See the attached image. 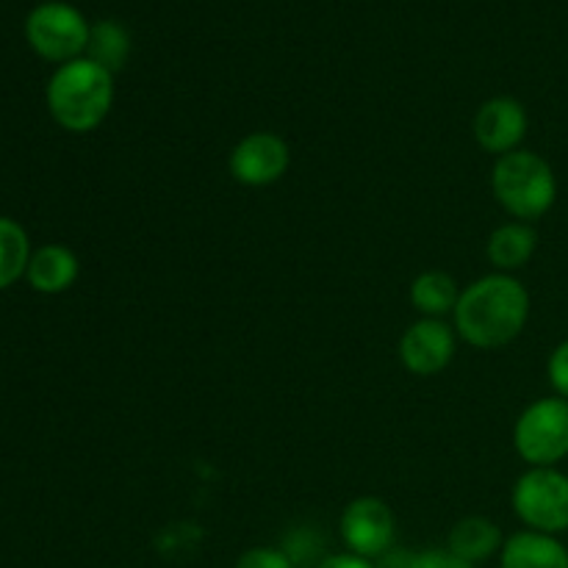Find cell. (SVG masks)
<instances>
[{
  "label": "cell",
  "mask_w": 568,
  "mask_h": 568,
  "mask_svg": "<svg viewBox=\"0 0 568 568\" xmlns=\"http://www.w3.org/2000/svg\"><path fill=\"white\" fill-rule=\"evenodd\" d=\"M131 55V33L122 22L100 20L92 26L87 44V59L98 61L109 72H120Z\"/></svg>",
  "instance_id": "16"
},
{
  "label": "cell",
  "mask_w": 568,
  "mask_h": 568,
  "mask_svg": "<svg viewBox=\"0 0 568 568\" xmlns=\"http://www.w3.org/2000/svg\"><path fill=\"white\" fill-rule=\"evenodd\" d=\"M527 131H530L527 109L516 98H508V94L486 100L477 109L475 120H471V133H475L477 148L483 153L494 155V159L519 150Z\"/></svg>",
  "instance_id": "10"
},
{
  "label": "cell",
  "mask_w": 568,
  "mask_h": 568,
  "mask_svg": "<svg viewBox=\"0 0 568 568\" xmlns=\"http://www.w3.org/2000/svg\"><path fill=\"white\" fill-rule=\"evenodd\" d=\"M410 568H477L466 560H460L458 555L449 552L447 547L444 549H422V552L414 555V566Z\"/></svg>",
  "instance_id": "20"
},
{
  "label": "cell",
  "mask_w": 568,
  "mask_h": 568,
  "mask_svg": "<svg viewBox=\"0 0 568 568\" xmlns=\"http://www.w3.org/2000/svg\"><path fill=\"white\" fill-rule=\"evenodd\" d=\"M78 275H81L78 255L64 244H44L33 250L26 272L28 283L39 294H64L67 288L75 286Z\"/></svg>",
  "instance_id": "14"
},
{
  "label": "cell",
  "mask_w": 568,
  "mask_h": 568,
  "mask_svg": "<svg viewBox=\"0 0 568 568\" xmlns=\"http://www.w3.org/2000/svg\"><path fill=\"white\" fill-rule=\"evenodd\" d=\"M31 255L26 227L9 216H0V288L14 286L26 275Z\"/></svg>",
  "instance_id": "17"
},
{
  "label": "cell",
  "mask_w": 568,
  "mask_h": 568,
  "mask_svg": "<svg viewBox=\"0 0 568 568\" xmlns=\"http://www.w3.org/2000/svg\"><path fill=\"white\" fill-rule=\"evenodd\" d=\"M460 283L444 270H427L410 281L408 300L414 311L427 320H453V311L460 300Z\"/></svg>",
  "instance_id": "15"
},
{
  "label": "cell",
  "mask_w": 568,
  "mask_h": 568,
  "mask_svg": "<svg viewBox=\"0 0 568 568\" xmlns=\"http://www.w3.org/2000/svg\"><path fill=\"white\" fill-rule=\"evenodd\" d=\"M510 505L525 530L568 532V475L558 466H527L510 488Z\"/></svg>",
  "instance_id": "4"
},
{
  "label": "cell",
  "mask_w": 568,
  "mask_h": 568,
  "mask_svg": "<svg viewBox=\"0 0 568 568\" xmlns=\"http://www.w3.org/2000/svg\"><path fill=\"white\" fill-rule=\"evenodd\" d=\"M338 536H342L344 552L358 558L377 560L394 549L397 541V516L392 505L381 497H358L344 505L338 516Z\"/></svg>",
  "instance_id": "7"
},
{
  "label": "cell",
  "mask_w": 568,
  "mask_h": 568,
  "mask_svg": "<svg viewBox=\"0 0 568 568\" xmlns=\"http://www.w3.org/2000/svg\"><path fill=\"white\" fill-rule=\"evenodd\" d=\"M538 250V231L530 222L508 220L491 231L486 242V255L491 261L494 272L516 275L532 261Z\"/></svg>",
  "instance_id": "12"
},
{
  "label": "cell",
  "mask_w": 568,
  "mask_h": 568,
  "mask_svg": "<svg viewBox=\"0 0 568 568\" xmlns=\"http://www.w3.org/2000/svg\"><path fill=\"white\" fill-rule=\"evenodd\" d=\"M292 166V148L275 131H253L233 144L227 172L247 189H266L281 181Z\"/></svg>",
  "instance_id": "8"
},
{
  "label": "cell",
  "mask_w": 568,
  "mask_h": 568,
  "mask_svg": "<svg viewBox=\"0 0 568 568\" xmlns=\"http://www.w3.org/2000/svg\"><path fill=\"white\" fill-rule=\"evenodd\" d=\"M532 300L516 275L488 272L466 283L453 311V327L475 349H503L525 333Z\"/></svg>",
  "instance_id": "1"
},
{
  "label": "cell",
  "mask_w": 568,
  "mask_h": 568,
  "mask_svg": "<svg viewBox=\"0 0 568 568\" xmlns=\"http://www.w3.org/2000/svg\"><path fill=\"white\" fill-rule=\"evenodd\" d=\"M499 568H568V547L558 536L519 530L505 538Z\"/></svg>",
  "instance_id": "11"
},
{
  "label": "cell",
  "mask_w": 568,
  "mask_h": 568,
  "mask_svg": "<svg viewBox=\"0 0 568 568\" xmlns=\"http://www.w3.org/2000/svg\"><path fill=\"white\" fill-rule=\"evenodd\" d=\"M505 544L503 527L488 516H464L453 525L447 536V549L471 566L499 558Z\"/></svg>",
  "instance_id": "13"
},
{
  "label": "cell",
  "mask_w": 568,
  "mask_h": 568,
  "mask_svg": "<svg viewBox=\"0 0 568 568\" xmlns=\"http://www.w3.org/2000/svg\"><path fill=\"white\" fill-rule=\"evenodd\" d=\"M491 192L510 220L532 225L552 211L558 200V175L541 153L519 148L494 161Z\"/></svg>",
  "instance_id": "3"
},
{
  "label": "cell",
  "mask_w": 568,
  "mask_h": 568,
  "mask_svg": "<svg viewBox=\"0 0 568 568\" xmlns=\"http://www.w3.org/2000/svg\"><path fill=\"white\" fill-rule=\"evenodd\" d=\"M458 333L449 320H427L419 316L403 331L397 342L399 364L416 377H436L453 364L458 353Z\"/></svg>",
  "instance_id": "9"
},
{
  "label": "cell",
  "mask_w": 568,
  "mask_h": 568,
  "mask_svg": "<svg viewBox=\"0 0 568 568\" xmlns=\"http://www.w3.org/2000/svg\"><path fill=\"white\" fill-rule=\"evenodd\" d=\"M414 555L416 552H410V549L394 547V549H388L383 558H377L375 566L377 568H410L414 566Z\"/></svg>",
  "instance_id": "22"
},
{
  "label": "cell",
  "mask_w": 568,
  "mask_h": 568,
  "mask_svg": "<svg viewBox=\"0 0 568 568\" xmlns=\"http://www.w3.org/2000/svg\"><path fill=\"white\" fill-rule=\"evenodd\" d=\"M314 568H377V566L375 560L358 558V555L353 552H333V555H325V558H322Z\"/></svg>",
  "instance_id": "21"
},
{
  "label": "cell",
  "mask_w": 568,
  "mask_h": 568,
  "mask_svg": "<svg viewBox=\"0 0 568 568\" xmlns=\"http://www.w3.org/2000/svg\"><path fill=\"white\" fill-rule=\"evenodd\" d=\"M547 377H549V386L558 397L568 399V338L560 342L558 347L549 353L547 361Z\"/></svg>",
  "instance_id": "19"
},
{
  "label": "cell",
  "mask_w": 568,
  "mask_h": 568,
  "mask_svg": "<svg viewBox=\"0 0 568 568\" xmlns=\"http://www.w3.org/2000/svg\"><path fill=\"white\" fill-rule=\"evenodd\" d=\"M48 111L55 125L70 133H89L105 122L114 105V72L98 61L72 59L59 64L44 89Z\"/></svg>",
  "instance_id": "2"
},
{
  "label": "cell",
  "mask_w": 568,
  "mask_h": 568,
  "mask_svg": "<svg viewBox=\"0 0 568 568\" xmlns=\"http://www.w3.org/2000/svg\"><path fill=\"white\" fill-rule=\"evenodd\" d=\"M89 33H92V26L87 22V17L75 6L61 3V0L39 3L26 20L28 44L42 59L55 61V64H67V61L87 55Z\"/></svg>",
  "instance_id": "6"
},
{
  "label": "cell",
  "mask_w": 568,
  "mask_h": 568,
  "mask_svg": "<svg viewBox=\"0 0 568 568\" xmlns=\"http://www.w3.org/2000/svg\"><path fill=\"white\" fill-rule=\"evenodd\" d=\"M514 449L527 466H558L568 458V399L541 397L514 422Z\"/></svg>",
  "instance_id": "5"
},
{
  "label": "cell",
  "mask_w": 568,
  "mask_h": 568,
  "mask_svg": "<svg viewBox=\"0 0 568 568\" xmlns=\"http://www.w3.org/2000/svg\"><path fill=\"white\" fill-rule=\"evenodd\" d=\"M233 568H294L283 547H250L236 558Z\"/></svg>",
  "instance_id": "18"
}]
</instances>
